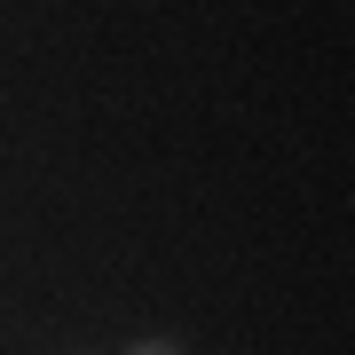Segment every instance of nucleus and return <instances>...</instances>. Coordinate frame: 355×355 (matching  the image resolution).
Returning <instances> with one entry per match:
<instances>
[{
	"label": "nucleus",
	"mask_w": 355,
	"mask_h": 355,
	"mask_svg": "<svg viewBox=\"0 0 355 355\" xmlns=\"http://www.w3.org/2000/svg\"><path fill=\"white\" fill-rule=\"evenodd\" d=\"M135 355H182V347H174V340H142Z\"/></svg>",
	"instance_id": "obj_1"
}]
</instances>
